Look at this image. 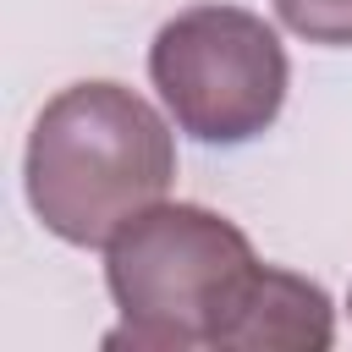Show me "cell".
Segmentation results:
<instances>
[{
    "instance_id": "obj_2",
    "label": "cell",
    "mask_w": 352,
    "mask_h": 352,
    "mask_svg": "<svg viewBox=\"0 0 352 352\" xmlns=\"http://www.w3.org/2000/svg\"><path fill=\"white\" fill-rule=\"evenodd\" d=\"M253 275L258 253L242 226L204 204H154L110 236L104 280L121 308V330H110L104 346H220Z\"/></svg>"
},
{
    "instance_id": "obj_5",
    "label": "cell",
    "mask_w": 352,
    "mask_h": 352,
    "mask_svg": "<svg viewBox=\"0 0 352 352\" xmlns=\"http://www.w3.org/2000/svg\"><path fill=\"white\" fill-rule=\"evenodd\" d=\"M275 11L308 44H352V0H275Z\"/></svg>"
},
{
    "instance_id": "obj_6",
    "label": "cell",
    "mask_w": 352,
    "mask_h": 352,
    "mask_svg": "<svg viewBox=\"0 0 352 352\" xmlns=\"http://www.w3.org/2000/svg\"><path fill=\"white\" fill-rule=\"evenodd\" d=\"M346 308H352V302H346Z\"/></svg>"
},
{
    "instance_id": "obj_4",
    "label": "cell",
    "mask_w": 352,
    "mask_h": 352,
    "mask_svg": "<svg viewBox=\"0 0 352 352\" xmlns=\"http://www.w3.org/2000/svg\"><path fill=\"white\" fill-rule=\"evenodd\" d=\"M330 341H336V308L324 286L258 264L220 336V352H324Z\"/></svg>"
},
{
    "instance_id": "obj_3",
    "label": "cell",
    "mask_w": 352,
    "mask_h": 352,
    "mask_svg": "<svg viewBox=\"0 0 352 352\" xmlns=\"http://www.w3.org/2000/svg\"><path fill=\"white\" fill-rule=\"evenodd\" d=\"M148 77L187 138L231 148L280 116L292 66L264 16L242 6H192L154 33Z\"/></svg>"
},
{
    "instance_id": "obj_1",
    "label": "cell",
    "mask_w": 352,
    "mask_h": 352,
    "mask_svg": "<svg viewBox=\"0 0 352 352\" xmlns=\"http://www.w3.org/2000/svg\"><path fill=\"white\" fill-rule=\"evenodd\" d=\"M22 176L44 231L72 248H110L121 226L170 192L176 143L132 88L72 82L38 110Z\"/></svg>"
}]
</instances>
